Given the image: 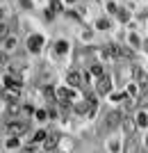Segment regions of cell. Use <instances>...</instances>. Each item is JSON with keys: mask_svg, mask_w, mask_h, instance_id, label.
<instances>
[{"mask_svg": "<svg viewBox=\"0 0 148 153\" xmlns=\"http://www.w3.org/2000/svg\"><path fill=\"white\" fill-rule=\"evenodd\" d=\"M7 130L12 135H23L27 130V121H12L9 126H7Z\"/></svg>", "mask_w": 148, "mask_h": 153, "instance_id": "6da1fadb", "label": "cell"}, {"mask_svg": "<svg viewBox=\"0 0 148 153\" xmlns=\"http://www.w3.org/2000/svg\"><path fill=\"white\" fill-rule=\"evenodd\" d=\"M41 44H43V37H39V34H32V37L27 39V48H30L32 53L41 51Z\"/></svg>", "mask_w": 148, "mask_h": 153, "instance_id": "7a4b0ae2", "label": "cell"}, {"mask_svg": "<svg viewBox=\"0 0 148 153\" xmlns=\"http://www.w3.org/2000/svg\"><path fill=\"white\" fill-rule=\"evenodd\" d=\"M73 96H75V94H73V89H66V87H62V89H57V98H59V103H62L64 108H66V105H68V103H66V101H71Z\"/></svg>", "mask_w": 148, "mask_h": 153, "instance_id": "3957f363", "label": "cell"}, {"mask_svg": "<svg viewBox=\"0 0 148 153\" xmlns=\"http://www.w3.org/2000/svg\"><path fill=\"white\" fill-rule=\"evenodd\" d=\"M119 123H121V114H119V112H110V114H107V123H105V128H107V130H114Z\"/></svg>", "mask_w": 148, "mask_h": 153, "instance_id": "277c9868", "label": "cell"}, {"mask_svg": "<svg viewBox=\"0 0 148 153\" xmlns=\"http://www.w3.org/2000/svg\"><path fill=\"white\" fill-rule=\"evenodd\" d=\"M110 78L107 76H100L98 78V94H107V91H110Z\"/></svg>", "mask_w": 148, "mask_h": 153, "instance_id": "5b68a950", "label": "cell"}, {"mask_svg": "<svg viewBox=\"0 0 148 153\" xmlns=\"http://www.w3.org/2000/svg\"><path fill=\"white\" fill-rule=\"evenodd\" d=\"M46 137H48V140H46V151H52V149L59 144V135L52 133V135H46Z\"/></svg>", "mask_w": 148, "mask_h": 153, "instance_id": "8992f818", "label": "cell"}, {"mask_svg": "<svg viewBox=\"0 0 148 153\" xmlns=\"http://www.w3.org/2000/svg\"><path fill=\"white\" fill-rule=\"evenodd\" d=\"M5 85L9 87V89H18V87H21V78H16V76L9 73V76L5 78Z\"/></svg>", "mask_w": 148, "mask_h": 153, "instance_id": "52a82bcc", "label": "cell"}, {"mask_svg": "<svg viewBox=\"0 0 148 153\" xmlns=\"http://www.w3.org/2000/svg\"><path fill=\"white\" fill-rule=\"evenodd\" d=\"M66 80H68V85H73V87H80V82H82V76H80L77 71H71V73L66 76Z\"/></svg>", "mask_w": 148, "mask_h": 153, "instance_id": "ba28073f", "label": "cell"}, {"mask_svg": "<svg viewBox=\"0 0 148 153\" xmlns=\"http://www.w3.org/2000/svg\"><path fill=\"white\" fill-rule=\"evenodd\" d=\"M5 98H7V101H12V103H16V101H18V89H9V87H7V89H5Z\"/></svg>", "mask_w": 148, "mask_h": 153, "instance_id": "9c48e42d", "label": "cell"}, {"mask_svg": "<svg viewBox=\"0 0 148 153\" xmlns=\"http://www.w3.org/2000/svg\"><path fill=\"white\" fill-rule=\"evenodd\" d=\"M9 34V23H0V39H7Z\"/></svg>", "mask_w": 148, "mask_h": 153, "instance_id": "30bf717a", "label": "cell"}, {"mask_svg": "<svg viewBox=\"0 0 148 153\" xmlns=\"http://www.w3.org/2000/svg\"><path fill=\"white\" fill-rule=\"evenodd\" d=\"M123 126H125V130H135V121H132V119H130V117H125V119H123Z\"/></svg>", "mask_w": 148, "mask_h": 153, "instance_id": "8fae6325", "label": "cell"}, {"mask_svg": "<svg viewBox=\"0 0 148 153\" xmlns=\"http://www.w3.org/2000/svg\"><path fill=\"white\" fill-rule=\"evenodd\" d=\"M137 123H139V128L146 126V112H139V117H137Z\"/></svg>", "mask_w": 148, "mask_h": 153, "instance_id": "7c38bea8", "label": "cell"}, {"mask_svg": "<svg viewBox=\"0 0 148 153\" xmlns=\"http://www.w3.org/2000/svg\"><path fill=\"white\" fill-rule=\"evenodd\" d=\"M68 51V44H66V41H59L57 44V53H66Z\"/></svg>", "mask_w": 148, "mask_h": 153, "instance_id": "4fadbf2b", "label": "cell"}, {"mask_svg": "<svg viewBox=\"0 0 148 153\" xmlns=\"http://www.w3.org/2000/svg\"><path fill=\"white\" fill-rule=\"evenodd\" d=\"M98 27H100V30H107V27H110V21H107V19H100V21H98Z\"/></svg>", "mask_w": 148, "mask_h": 153, "instance_id": "5bb4252c", "label": "cell"}, {"mask_svg": "<svg viewBox=\"0 0 148 153\" xmlns=\"http://www.w3.org/2000/svg\"><path fill=\"white\" fill-rule=\"evenodd\" d=\"M46 140V130H39L37 135H34V142H43Z\"/></svg>", "mask_w": 148, "mask_h": 153, "instance_id": "9a60e30c", "label": "cell"}, {"mask_svg": "<svg viewBox=\"0 0 148 153\" xmlns=\"http://www.w3.org/2000/svg\"><path fill=\"white\" fill-rule=\"evenodd\" d=\"M91 73H94V76H98V78H100V76H103V69H100V66H94V69H91Z\"/></svg>", "mask_w": 148, "mask_h": 153, "instance_id": "2e32d148", "label": "cell"}, {"mask_svg": "<svg viewBox=\"0 0 148 153\" xmlns=\"http://www.w3.org/2000/svg\"><path fill=\"white\" fill-rule=\"evenodd\" d=\"M14 46H16V39H14V37H7V48H14Z\"/></svg>", "mask_w": 148, "mask_h": 153, "instance_id": "e0dca14e", "label": "cell"}, {"mask_svg": "<svg viewBox=\"0 0 148 153\" xmlns=\"http://www.w3.org/2000/svg\"><path fill=\"white\" fill-rule=\"evenodd\" d=\"M7 146H9V149L18 146V140H14V137H12V140H7Z\"/></svg>", "mask_w": 148, "mask_h": 153, "instance_id": "ac0fdd59", "label": "cell"}, {"mask_svg": "<svg viewBox=\"0 0 148 153\" xmlns=\"http://www.w3.org/2000/svg\"><path fill=\"white\" fill-rule=\"evenodd\" d=\"M16 112H18V105H16V103H12V105H9V114H16Z\"/></svg>", "mask_w": 148, "mask_h": 153, "instance_id": "d6986e66", "label": "cell"}, {"mask_svg": "<svg viewBox=\"0 0 148 153\" xmlns=\"http://www.w3.org/2000/svg\"><path fill=\"white\" fill-rule=\"evenodd\" d=\"M59 9H62V5H59L57 0H55V2H52V12H50V14H55V12H59Z\"/></svg>", "mask_w": 148, "mask_h": 153, "instance_id": "ffe728a7", "label": "cell"}, {"mask_svg": "<svg viewBox=\"0 0 148 153\" xmlns=\"http://www.w3.org/2000/svg\"><path fill=\"white\" fill-rule=\"evenodd\" d=\"M135 76H137V78H141V80H144V69H135Z\"/></svg>", "mask_w": 148, "mask_h": 153, "instance_id": "44dd1931", "label": "cell"}, {"mask_svg": "<svg viewBox=\"0 0 148 153\" xmlns=\"http://www.w3.org/2000/svg\"><path fill=\"white\" fill-rule=\"evenodd\" d=\"M68 2H75V0H68Z\"/></svg>", "mask_w": 148, "mask_h": 153, "instance_id": "7402d4cb", "label": "cell"}, {"mask_svg": "<svg viewBox=\"0 0 148 153\" xmlns=\"http://www.w3.org/2000/svg\"><path fill=\"white\" fill-rule=\"evenodd\" d=\"M0 12H2V9H0Z\"/></svg>", "mask_w": 148, "mask_h": 153, "instance_id": "603a6c76", "label": "cell"}]
</instances>
